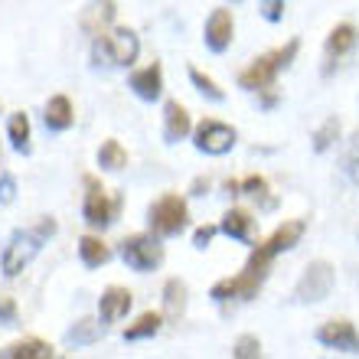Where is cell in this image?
<instances>
[{"label":"cell","mask_w":359,"mask_h":359,"mask_svg":"<svg viewBox=\"0 0 359 359\" xmlns=\"http://www.w3.org/2000/svg\"><path fill=\"white\" fill-rule=\"evenodd\" d=\"M297 49H301V43H297V39H291L287 46L274 49V53H265V56H258L255 62H252V66L238 76V86L245 88V92H262V88H268L274 82V76L294 62Z\"/></svg>","instance_id":"cell-1"},{"label":"cell","mask_w":359,"mask_h":359,"mask_svg":"<svg viewBox=\"0 0 359 359\" xmlns=\"http://www.w3.org/2000/svg\"><path fill=\"white\" fill-rule=\"evenodd\" d=\"M137 53H141V39L128 27H118L111 33H104V36L95 39V46H92L95 66H131L134 59H137Z\"/></svg>","instance_id":"cell-2"},{"label":"cell","mask_w":359,"mask_h":359,"mask_svg":"<svg viewBox=\"0 0 359 359\" xmlns=\"http://www.w3.org/2000/svg\"><path fill=\"white\" fill-rule=\"evenodd\" d=\"M147 222H151V232L154 236H180L183 229L189 226V209H187V199L177 196V193H167L161 196L157 203H151L147 209Z\"/></svg>","instance_id":"cell-3"},{"label":"cell","mask_w":359,"mask_h":359,"mask_svg":"<svg viewBox=\"0 0 359 359\" xmlns=\"http://www.w3.org/2000/svg\"><path fill=\"white\" fill-rule=\"evenodd\" d=\"M121 258L128 262V268L134 271H154V268L163 265V245H161V236L154 232H137V236H128L121 242Z\"/></svg>","instance_id":"cell-4"},{"label":"cell","mask_w":359,"mask_h":359,"mask_svg":"<svg viewBox=\"0 0 359 359\" xmlns=\"http://www.w3.org/2000/svg\"><path fill=\"white\" fill-rule=\"evenodd\" d=\"M43 242L46 238L39 236L36 229H20V232H13L10 236V242H7V248H4V258H0V271L7 274V278H17L23 268L36 258V252L43 248Z\"/></svg>","instance_id":"cell-5"},{"label":"cell","mask_w":359,"mask_h":359,"mask_svg":"<svg viewBox=\"0 0 359 359\" xmlns=\"http://www.w3.org/2000/svg\"><path fill=\"white\" fill-rule=\"evenodd\" d=\"M118 206L121 199H111L108 189L98 183L95 177H86V203H82V216L92 229H108L118 216Z\"/></svg>","instance_id":"cell-6"},{"label":"cell","mask_w":359,"mask_h":359,"mask_svg":"<svg viewBox=\"0 0 359 359\" xmlns=\"http://www.w3.org/2000/svg\"><path fill=\"white\" fill-rule=\"evenodd\" d=\"M330 291H333V265L330 262H311L304 268L297 287H294V297H297V304H320Z\"/></svg>","instance_id":"cell-7"},{"label":"cell","mask_w":359,"mask_h":359,"mask_svg":"<svg viewBox=\"0 0 359 359\" xmlns=\"http://www.w3.org/2000/svg\"><path fill=\"white\" fill-rule=\"evenodd\" d=\"M236 147V131L229 124L216 121V118H206V121L196 128V151L209 154V157H222Z\"/></svg>","instance_id":"cell-8"},{"label":"cell","mask_w":359,"mask_h":359,"mask_svg":"<svg viewBox=\"0 0 359 359\" xmlns=\"http://www.w3.org/2000/svg\"><path fill=\"white\" fill-rule=\"evenodd\" d=\"M258 287H262V278L258 274H252L245 268L242 274H236V278H222V281L212 284V291H209V297L219 304H229V301H252L258 294Z\"/></svg>","instance_id":"cell-9"},{"label":"cell","mask_w":359,"mask_h":359,"mask_svg":"<svg viewBox=\"0 0 359 359\" xmlns=\"http://www.w3.org/2000/svg\"><path fill=\"white\" fill-rule=\"evenodd\" d=\"M114 13H118L114 0H88L86 7H82V13H79V27H82L86 36L98 39V36H104L108 27L114 23Z\"/></svg>","instance_id":"cell-10"},{"label":"cell","mask_w":359,"mask_h":359,"mask_svg":"<svg viewBox=\"0 0 359 359\" xmlns=\"http://www.w3.org/2000/svg\"><path fill=\"white\" fill-rule=\"evenodd\" d=\"M317 343H323L327 350H337V353H350L356 356L359 353V333L350 320H330L323 323L317 330Z\"/></svg>","instance_id":"cell-11"},{"label":"cell","mask_w":359,"mask_h":359,"mask_svg":"<svg viewBox=\"0 0 359 359\" xmlns=\"http://www.w3.org/2000/svg\"><path fill=\"white\" fill-rule=\"evenodd\" d=\"M232 36H236V20H232V10L219 7L206 17V29H203V39L212 53H226L232 46Z\"/></svg>","instance_id":"cell-12"},{"label":"cell","mask_w":359,"mask_h":359,"mask_svg":"<svg viewBox=\"0 0 359 359\" xmlns=\"http://www.w3.org/2000/svg\"><path fill=\"white\" fill-rule=\"evenodd\" d=\"M356 27L353 23H340V27H333L330 29V36H327V66H323V76H330L333 72V66L340 62L346 53H353L356 49Z\"/></svg>","instance_id":"cell-13"},{"label":"cell","mask_w":359,"mask_h":359,"mask_svg":"<svg viewBox=\"0 0 359 359\" xmlns=\"http://www.w3.org/2000/svg\"><path fill=\"white\" fill-rule=\"evenodd\" d=\"M131 304H134V294L128 291V287L111 284V287L98 297V313H102L104 323H114V320H121L124 313L131 311Z\"/></svg>","instance_id":"cell-14"},{"label":"cell","mask_w":359,"mask_h":359,"mask_svg":"<svg viewBox=\"0 0 359 359\" xmlns=\"http://www.w3.org/2000/svg\"><path fill=\"white\" fill-rule=\"evenodd\" d=\"M189 131H193L189 111L180 102H167V108H163V141L180 144V141H187Z\"/></svg>","instance_id":"cell-15"},{"label":"cell","mask_w":359,"mask_h":359,"mask_svg":"<svg viewBox=\"0 0 359 359\" xmlns=\"http://www.w3.org/2000/svg\"><path fill=\"white\" fill-rule=\"evenodd\" d=\"M131 88L141 102H157L163 95V69L157 66V62L147 69H137L131 76Z\"/></svg>","instance_id":"cell-16"},{"label":"cell","mask_w":359,"mask_h":359,"mask_svg":"<svg viewBox=\"0 0 359 359\" xmlns=\"http://www.w3.org/2000/svg\"><path fill=\"white\" fill-rule=\"evenodd\" d=\"M43 121H46L49 131H69L72 121H76L72 102H69L66 95H53V98L46 102V114H43Z\"/></svg>","instance_id":"cell-17"},{"label":"cell","mask_w":359,"mask_h":359,"mask_svg":"<svg viewBox=\"0 0 359 359\" xmlns=\"http://www.w3.org/2000/svg\"><path fill=\"white\" fill-rule=\"evenodd\" d=\"M222 232L232 238H238V242H252V236H255V219H252V212H245V209H229L226 216H222Z\"/></svg>","instance_id":"cell-18"},{"label":"cell","mask_w":359,"mask_h":359,"mask_svg":"<svg viewBox=\"0 0 359 359\" xmlns=\"http://www.w3.org/2000/svg\"><path fill=\"white\" fill-rule=\"evenodd\" d=\"M304 222L301 219H291V222H284L281 229H278V232H274L271 238H268L265 245L271 248V255H281V252H291L294 245H297V242H301L304 238Z\"/></svg>","instance_id":"cell-19"},{"label":"cell","mask_w":359,"mask_h":359,"mask_svg":"<svg viewBox=\"0 0 359 359\" xmlns=\"http://www.w3.org/2000/svg\"><path fill=\"white\" fill-rule=\"evenodd\" d=\"M79 255H82V265L86 268H102L111 258V248L104 245L98 236H82L79 238Z\"/></svg>","instance_id":"cell-20"},{"label":"cell","mask_w":359,"mask_h":359,"mask_svg":"<svg viewBox=\"0 0 359 359\" xmlns=\"http://www.w3.org/2000/svg\"><path fill=\"white\" fill-rule=\"evenodd\" d=\"M0 356L4 359H49L53 356V346L43 340H17V343H10Z\"/></svg>","instance_id":"cell-21"},{"label":"cell","mask_w":359,"mask_h":359,"mask_svg":"<svg viewBox=\"0 0 359 359\" xmlns=\"http://www.w3.org/2000/svg\"><path fill=\"white\" fill-rule=\"evenodd\" d=\"M161 327H163L161 313L147 311V313H141V317H137L128 330H124V340H147V337H157V333H161Z\"/></svg>","instance_id":"cell-22"},{"label":"cell","mask_w":359,"mask_h":359,"mask_svg":"<svg viewBox=\"0 0 359 359\" xmlns=\"http://www.w3.org/2000/svg\"><path fill=\"white\" fill-rule=\"evenodd\" d=\"M183 311H187V284L180 278H170L167 287H163V313L167 317H180Z\"/></svg>","instance_id":"cell-23"},{"label":"cell","mask_w":359,"mask_h":359,"mask_svg":"<svg viewBox=\"0 0 359 359\" xmlns=\"http://www.w3.org/2000/svg\"><path fill=\"white\" fill-rule=\"evenodd\" d=\"M102 340V323L98 320H79L72 330L66 333V343L69 346H92V343Z\"/></svg>","instance_id":"cell-24"},{"label":"cell","mask_w":359,"mask_h":359,"mask_svg":"<svg viewBox=\"0 0 359 359\" xmlns=\"http://www.w3.org/2000/svg\"><path fill=\"white\" fill-rule=\"evenodd\" d=\"M7 134H10V144L17 154H29V118L23 111L10 114L7 121Z\"/></svg>","instance_id":"cell-25"},{"label":"cell","mask_w":359,"mask_h":359,"mask_svg":"<svg viewBox=\"0 0 359 359\" xmlns=\"http://www.w3.org/2000/svg\"><path fill=\"white\" fill-rule=\"evenodd\" d=\"M124 163H128V151L121 147V141H104L102 147H98V167H102V170L118 173Z\"/></svg>","instance_id":"cell-26"},{"label":"cell","mask_w":359,"mask_h":359,"mask_svg":"<svg viewBox=\"0 0 359 359\" xmlns=\"http://www.w3.org/2000/svg\"><path fill=\"white\" fill-rule=\"evenodd\" d=\"M337 137H340V121H337V118H327L320 131L313 134V151H317V154L330 151L333 144H337Z\"/></svg>","instance_id":"cell-27"},{"label":"cell","mask_w":359,"mask_h":359,"mask_svg":"<svg viewBox=\"0 0 359 359\" xmlns=\"http://www.w3.org/2000/svg\"><path fill=\"white\" fill-rule=\"evenodd\" d=\"M271 262H274V255H271V248L268 245H258V248H252V255H248V271L252 274H258L262 281L268 278V271H271Z\"/></svg>","instance_id":"cell-28"},{"label":"cell","mask_w":359,"mask_h":359,"mask_svg":"<svg viewBox=\"0 0 359 359\" xmlns=\"http://www.w3.org/2000/svg\"><path fill=\"white\" fill-rule=\"evenodd\" d=\"M189 82L199 88V95H206L209 102H226V92H222L209 76H203L199 69H189Z\"/></svg>","instance_id":"cell-29"},{"label":"cell","mask_w":359,"mask_h":359,"mask_svg":"<svg viewBox=\"0 0 359 359\" xmlns=\"http://www.w3.org/2000/svg\"><path fill=\"white\" fill-rule=\"evenodd\" d=\"M238 189H242L245 196H252V199H262L268 209L274 206V199H268V180L265 177H248V180H242V183H238Z\"/></svg>","instance_id":"cell-30"},{"label":"cell","mask_w":359,"mask_h":359,"mask_svg":"<svg viewBox=\"0 0 359 359\" xmlns=\"http://www.w3.org/2000/svg\"><path fill=\"white\" fill-rule=\"evenodd\" d=\"M232 356H236V359H258V356H262V343H258V337H252V333L238 337Z\"/></svg>","instance_id":"cell-31"},{"label":"cell","mask_w":359,"mask_h":359,"mask_svg":"<svg viewBox=\"0 0 359 359\" xmlns=\"http://www.w3.org/2000/svg\"><path fill=\"white\" fill-rule=\"evenodd\" d=\"M346 173H350L353 183H359V131L350 144V154H346Z\"/></svg>","instance_id":"cell-32"},{"label":"cell","mask_w":359,"mask_h":359,"mask_svg":"<svg viewBox=\"0 0 359 359\" xmlns=\"http://www.w3.org/2000/svg\"><path fill=\"white\" fill-rule=\"evenodd\" d=\"M262 17L268 23H281L284 17V0H262Z\"/></svg>","instance_id":"cell-33"},{"label":"cell","mask_w":359,"mask_h":359,"mask_svg":"<svg viewBox=\"0 0 359 359\" xmlns=\"http://www.w3.org/2000/svg\"><path fill=\"white\" fill-rule=\"evenodd\" d=\"M13 196H17V180L10 177V173H0V203H4V206H10V203H13Z\"/></svg>","instance_id":"cell-34"},{"label":"cell","mask_w":359,"mask_h":359,"mask_svg":"<svg viewBox=\"0 0 359 359\" xmlns=\"http://www.w3.org/2000/svg\"><path fill=\"white\" fill-rule=\"evenodd\" d=\"M17 320V304L13 297H0V323H13Z\"/></svg>","instance_id":"cell-35"},{"label":"cell","mask_w":359,"mask_h":359,"mask_svg":"<svg viewBox=\"0 0 359 359\" xmlns=\"http://www.w3.org/2000/svg\"><path fill=\"white\" fill-rule=\"evenodd\" d=\"M212 236H216V226H199L196 236H193V245H196V248H206L209 242H212Z\"/></svg>","instance_id":"cell-36"},{"label":"cell","mask_w":359,"mask_h":359,"mask_svg":"<svg viewBox=\"0 0 359 359\" xmlns=\"http://www.w3.org/2000/svg\"><path fill=\"white\" fill-rule=\"evenodd\" d=\"M262 92H265L262 95V104H265V108H274V104H278V92H271V86L262 88Z\"/></svg>","instance_id":"cell-37"},{"label":"cell","mask_w":359,"mask_h":359,"mask_svg":"<svg viewBox=\"0 0 359 359\" xmlns=\"http://www.w3.org/2000/svg\"><path fill=\"white\" fill-rule=\"evenodd\" d=\"M232 4H242V0H232Z\"/></svg>","instance_id":"cell-38"}]
</instances>
